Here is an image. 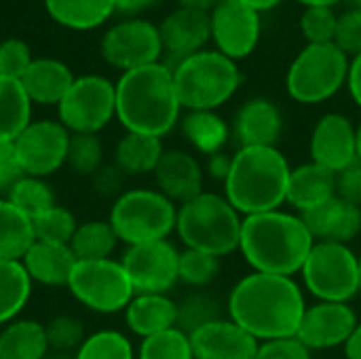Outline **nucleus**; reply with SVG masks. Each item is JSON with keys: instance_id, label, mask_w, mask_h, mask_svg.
<instances>
[{"instance_id": "nucleus-44", "label": "nucleus", "mask_w": 361, "mask_h": 359, "mask_svg": "<svg viewBox=\"0 0 361 359\" xmlns=\"http://www.w3.org/2000/svg\"><path fill=\"white\" fill-rule=\"evenodd\" d=\"M34 61L32 51L21 38H4L0 42V76L21 78Z\"/></svg>"}, {"instance_id": "nucleus-55", "label": "nucleus", "mask_w": 361, "mask_h": 359, "mask_svg": "<svg viewBox=\"0 0 361 359\" xmlns=\"http://www.w3.org/2000/svg\"><path fill=\"white\" fill-rule=\"evenodd\" d=\"M239 2H243V4H247V6H252L254 11H258V13H262V11H271V8H275L281 0H239Z\"/></svg>"}, {"instance_id": "nucleus-47", "label": "nucleus", "mask_w": 361, "mask_h": 359, "mask_svg": "<svg viewBox=\"0 0 361 359\" xmlns=\"http://www.w3.org/2000/svg\"><path fill=\"white\" fill-rule=\"evenodd\" d=\"M336 197L361 207V161L357 159L349 167L336 174Z\"/></svg>"}, {"instance_id": "nucleus-5", "label": "nucleus", "mask_w": 361, "mask_h": 359, "mask_svg": "<svg viewBox=\"0 0 361 359\" xmlns=\"http://www.w3.org/2000/svg\"><path fill=\"white\" fill-rule=\"evenodd\" d=\"M241 214L218 193L203 190L195 199L178 205L176 233L188 250L226 256L239 250Z\"/></svg>"}, {"instance_id": "nucleus-16", "label": "nucleus", "mask_w": 361, "mask_h": 359, "mask_svg": "<svg viewBox=\"0 0 361 359\" xmlns=\"http://www.w3.org/2000/svg\"><path fill=\"white\" fill-rule=\"evenodd\" d=\"M360 320L349 303H315L307 307L296 339L311 351L345 347Z\"/></svg>"}, {"instance_id": "nucleus-9", "label": "nucleus", "mask_w": 361, "mask_h": 359, "mask_svg": "<svg viewBox=\"0 0 361 359\" xmlns=\"http://www.w3.org/2000/svg\"><path fill=\"white\" fill-rule=\"evenodd\" d=\"M300 275L319 303H349L360 294L357 254L343 243L315 241Z\"/></svg>"}, {"instance_id": "nucleus-42", "label": "nucleus", "mask_w": 361, "mask_h": 359, "mask_svg": "<svg viewBox=\"0 0 361 359\" xmlns=\"http://www.w3.org/2000/svg\"><path fill=\"white\" fill-rule=\"evenodd\" d=\"M338 15L332 6H307L300 17V32L309 44H326L336 40Z\"/></svg>"}, {"instance_id": "nucleus-38", "label": "nucleus", "mask_w": 361, "mask_h": 359, "mask_svg": "<svg viewBox=\"0 0 361 359\" xmlns=\"http://www.w3.org/2000/svg\"><path fill=\"white\" fill-rule=\"evenodd\" d=\"M104 146L97 133H72L66 165L76 176H95L102 169Z\"/></svg>"}, {"instance_id": "nucleus-19", "label": "nucleus", "mask_w": 361, "mask_h": 359, "mask_svg": "<svg viewBox=\"0 0 361 359\" xmlns=\"http://www.w3.org/2000/svg\"><path fill=\"white\" fill-rule=\"evenodd\" d=\"M159 34H161L163 51H167L169 61L176 63V61L205 49V44L212 38L209 15L178 6L161 21ZM171 63H167V66H171Z\"/></svg>"}, {"instance_id": "nucleus-51", "label": "nucleus", "mask_w": 361, "mask_h": 359, "mask_svg": "<svg viewBox=\"0 0 361 359\" xmlns=\"http://www.w3.org/2000/svg\"><path fill=\"white\" fill-rule=\"evenodd\" d=\"M347 87L353 97V102L361 108V53L355 55L349 61V76H347Z\"/></svg>"}, {"instance_id": "nucleus-32", "label": "nucleus", "mask_w": 361, "mask_h": 359, "mask_svg": "<svg viewBox=\"0 0 361 359\" xmlns=\"http://www.w3.org/2000/svg\"><path fill=\"white\" fill-rule=\"evenodd\" d=\"M32 121V102L17 78L0 76V142L15 138Z\"/></svg>"}, {"instance_id": "nucleus-21", "label": "nucleus", "mask_w": 361, "mask_h": 359, "mask_svg": "<svg viewBox=\"0 0 361 359\" xmlns=\"http://www.w3.org/2000/svg\"><path fill=\"white\" fill-rule=\"evenodd\" d=\"M231 131L241 146H277L283 131L281 110L267 97L247 99L237 110Z\"/></svg>"}, {"instance_id": "nucleus-23", "label": "nucleus", "mask_w": 361, "mask_h": 359, "mask_svg": "<svg viewBox=\"0 0 361 359\" xmlns=\"http://www.w3.org/2000/svg\"><path fill=\"white\" fill-rule=\"evenodd\" d=\"M74 78L76 76L63 61L53 57H34L19 83L32 104L57 106L72 87Z\"/></svg>"}, {"instance_id": "nucleus-15", "label": "nucleus", "mask_w": 361, "mask_h": 359, "mask_svg": "<svg viewBox=\"0 0 361 359\" xmlns=\"http://www.w3.org/2000/svg\"><path fill=\"white\" fill-rule=\"evenodd\" d=\"M209 25L216 51L235 61L252 55L258 47L260 13L239 0H220L209 13Z\"/></svg>"}, {"instance_id": "nucleus-7", "label": "nucleus", "mask_w": 361, "mask_h": 359, "mask_svg": "<svg viewBox=\"0 0 361 359\" xmlns=\"http://www.w3.org/2000/svg\"><path fill=\"white\" fill-rule=\"evenodd\" d=\"M178 205L157 188L123 190L110 209L108 222L118 241L131 245L167 239L176 231Z\"/></svg>"}, {"instance_id": "nucleus-56", "label": "nucleus", "mask_w": 361, "mask_h": 359, "mask_svg": "<svg viewBox=\"0 0 361 359\" xmlns=\"http://www.w3.org/2000/svg\"><path fill=\"white\" fill-rule=\"evenodd\" d=\"M298 2L305 4V6H334L341 0H298Z\"/></svg>"}, {"instance_id": "nucleus-14", "label": "nucleus", "mask_w": 361, "mask_h": 359, "mask_svg": "<svg viewBox=\"0 0 361 359\" xmlns=\"http://www.w3.org/2000/svg\"><path fill=\"white\" fill-rule=\"evenodd\" d=\"M121 262L135 294H167L180 281V252L167 239L131 245Z\"/></svg>"}, {"instance_id": "nucleus-17", "label": "nucleus", "mask_w": 361, "mask_h": 359, "mask_svg": "<svg viewBox=\"0 0 361 359\" xmlns=\"http://www.w3.org/2000/svg\"><path fill=\"white\" fill-rule=\"evenodd\" d=\"M309 150L313 163L338 174L357 161V127L345 114L328 112L315 123Z\"/></svg>"}, {"instance_id": "nucleus-34", "label": "nucleus", "mask_w": 361, "mask_h": 359, "mask_svg": "<svg viewBox=\"0 0 361 359\" xmlns=\"http://www.w3.org/2000/svg\"><path fill=\"white\" fill-rule=\"evenodd\" d=\"M116 243L118 237L108 220H87L78 224L70 241V250L76 260H102L112 258Z\"/></svg>"}, {"instance_id": "nucleus-25", "label": "nucleus", "mask_w": 361, "mask_h": 359, "mask_svg": "<svg viewBox=\"0 0 361 359\" xmlns=\"http://www.w3.org/2000/svg\"><path fill=\"white\" fill-rule=\"evenodd\" d=\"M336 197V174L309 161L292 169L286 201L300 214L311 212Z\"/></svg>"}, {"instance_id": "nucleus-36", "label": "nucleus", "mask_w": 361, "mask_h": 359, "mask_svg": "<svg viewBox=\"0 0 361 359\" xmlns=\"http://www.w3.org/2000/svg\"><path fill=\"white\" fill-rule=\"evenodd\" d=\"M131 341L118 330H97L76 349L74 359H133Z\"/></svg>"}, {"instance_id": "nucleus-58", "label": "nucleus", "mask_w": 361, "mask_h": 359, "mask_svg": "<svg viewBox=\"0 0 361 359\" xmlns=\"http://www.w3.org/2000/svg\"><path fill=\"white\" fill-rule=\"evenodd\" d=\"M357 273H360V294H361V254L357 256Z\"/></svg>"}, {"instance_id": "nucleus-40", "label": "nucleus", "mask_w": 361, "mask_h": 359, "mask_svg": "<svg viewBox=\"0 0 361 359\" xmlns=\"http://www.w3.org/2000/svg\"><path fill=\"white\" fill-rule=\"evenodd\" d=\"M216 320H222L220 303L209 294H192L182 305H178V326L176 328H180L186 334H192L195 330H199L205 324H212Z\"/></svg>"}, {"instance_id": "nucleus-10", "label": "nucleus", "mask_w": 361, "mask_h": 359, "mask_svg": "<svg viewBox=\"0 0 361 359\" xmlns=\"http://www.w3.org/2000/svg\"><path fill=\"white\" fill-rule=\"evenodd\" d=\"M70 294L89 311L112 315L125 311L135 290L121 260H76L68 279Z\"/></svg>"}, {"instance_id": "nucleus-2", "label": "nucleus", "mask_w": 361, "mask_h": 359, "mask_svg": "<svg viewBox=\"0 0 361 359\" xmlns=\"http://www.w3.org/2000/svg\"><path fill=\"white\" fill-rule=\"evenodd\" d=\"M114 85L116 118L129 133L163 138L180 123L182 106L167 63L157 61L123 72Z\"/></svg>"}, {"instance_id": "nucleus-39", "label": "nucleus", "mask_w": 361, "mask_h": 359, "mask_svg": "<svg viewBox=\"0 0 361 359\" xmlns=\"http://www.w3.org/2000/svg\"><path fill=\"white\" fill-rule=\"evenodd\" d=\"M137 359H195L190 339L180 328H169L142 341Z\"/></svg>"}, {"instance_id": "nucleus-33", "label": "nucleus", "mask_w": 361, "mask_h": 359, "mask_svg": "<svg viewBox=\"0 0 361 359\" xmlns=\"http://www.w3.org/2000/svg\"><path fill=\"white\" fill-rule=\"evenodd\" d=\"M32 296V279L17 260H0V328L15 322Z\"/></svg>"}, {"instance_id": "nucleus-45", "label": "nucleus", "mask_w": 361, "mask_h": 359, "mask_svg": "<svg viewBox=\"0 0 361 359\" xmlns=\"http://www.w3.org/2000/svg\"><path fill=\"white\" fill-rule=\"evenodd\" d=\"M347 55L361 53V6H351L338 17V30L334 40Z\"/></svg>"}, {"instance_id": "nucleus-18", "label": "nucleus", "mask_w": 361, "mask_h": 359, "mask_svg": "<svg viewBox=\"0 0 361 359\" xmlns=\"http://www.w3.org/2000/svg\"><path fill=\"white\" fill-rule=\"evenodd\" d=\"M195 359H254L260 341L233 320H216L188 334Z\"/></svg>"}, {"instance_id": "nucleus-27", "label": "nucleus", "mask_w": 361, "mask_h": 359, "mask_svg": "<svg viewBox=\"0 0 361 359\" xmlns=\"http://www.w3.org/2000/svg\"><path fill=\"white\" fill-rule=\"evenodd\" d=\"M186 142L205 157L222 152L231 138V125L216 110H188L180 118Z\"/></svg>"}, {"instance_id": "nucleus-11", "label": "nucleus", "mask_w": 361, "mask_h": 359, "mask_svg": "<svg viewBox=\"0 0 361 359\" xmlns=\"http://www.w3.org/2000/svg\"><path fill=\"white\" fill-rule=\"evenodd\" d=\"M116 116V85L102 74L76 76L57 104V121L70 133H99Z\"/></svg>"}, {"instance_id": "nucleus-6", "label": "nucleus", "mask_w": 361, "mask_h": 359, "mask_svg": "<svg viewBox=\"0 0 361 359\" xmlns=\"http://www.w3.org/2000/svg\"><path fill=\"white\" fill-rule=\"evenodd\" d=\"M184 110H216L239 89L243 76L235 59L203 49L169 66Z\"/></svg>"}, {"instance_id": "nucleus-50", "label": "nucleus", "mask_w": 361, "mask_h": 359, "mask_svg": "<svg viewBox=\"0 0 361 359\" xmlns=\"http://www.w3.org/2000/svg\"><path fill=\"white\" fill-rule=\"evenodd\" d=\"M231 165H233V154H226V152L222 150V152H216V154L207 157L205 171H207L209 178L224 182V180L228 178V174H231Z\"/></svg>"}, {"instance_id": "nucleus-3", "label": "nucleus", "mask_w": 361, "mask_h": 359, "mask_svg": "<svg viewBox=\"0 0 361 359\" xmlns=\"http://www.w3.org/2000/svg\"><path fill=\"white\" fill-rule=\"evenodd\" d=\"M315 245L300 216L281 209L243 216L239 252L256 273L294 277Z\"/></svg>"}, {"instance_id": "nucleus-8", "label": "nucleus", "mask_w": 361, "mask_h": 359, "mask_svg": "<svg viewBox=\"0 0 361 359\" xmlns=\"http://www.w3.org/2000/svg\"><path fill=\"white\" fill-rule=\"evenodd\" d=\"M349 61L336 42L307 44L288 68V95L298 104H322L334 97L347 83Z\"/></svg>"}, {"instance_id": "nucleus-20", "label": "nucleus", "mask_w": 361, "mask_h": 359, "mask_svg": "<svg viewBox=\"0 0 361 359\" xmlns=\"http://www.w3.org/2000/svg\"><path fill=\"white\" fill-rule=\"evenodd\" d=\"M157 190L176 205L203 193V167L186 150H165L154 169Z\"/></svg>"}, {"instance_id": "nucleus-46", "label": "nucleus", "mask_w": 361, "mask_h": 359, "mask_svg": "<svg viewBox=\"0 0 361 359\" xmlns=\"http://www.w3.org/2000/svg\"><path fill=\"white\" fill-rule=\"evenodd\" d=\"M254 359H313V351L305 347L296 336H292V339L262 341L258 345Z\"/></svg>"}, {"instance_id": "nucleus-22", "label": "nucleus", "mask_w": 361, "mask_h": 359, "mask_svg": "<svg viewBox=\"0 0 361 359\" xmlns=\"http://www.w3.org/2000/svg\"><path fill=\"white\" fill-rule=\"evenodd\" d=\"M300 218L315 241L349 245L361 233V207H355L338 197L300 214Z\"/></svg>"}, {"instance_id": "nucleus-54", "label": "nucleus", "mask_w": 361, "mask_h": 359, "mask_svg": "<svg viewBox=\"0 0 361 359\" xmlns=\"http://www.w3.org/2000/svg\"><path fill=\"white\" fill-rule=\"evenodd\" d=\"M345 355H347V359H361V322L345 345Z\"/></svg>"}, {"instance_id": "nucleus-48", "label": "nucleus", "mask_w": 361, "mask_h": 359, "mask_svg": "<svg viewBox=\"0 0 361 359\" xmlns=\"http://www.w3.org/2000/svg\"><path fill=\"white\" fill-rule=\"evenodd\" d=\"M21 169L15 157L13 142H0V197L8 193L17 178H21Z\"/></svg>"}, {"instance_id": "nucleus-41", "label": "nucleus", "mask_w": 361, "mask_h": 359, "mask_svg": "<svg viewBox=\"0 0 361 359\" xmlns=\"http://www.w3.org/2000/svg\"><path fill=\"white\" fill-rule=\"evenodd\" d=\"M220 273V258L199 250L180 252V281L190 288L209 286Z\"/></svg>"}, {"instance_id": "nucleus-29", "label": "nucleus", "mask_w": 361, "mask_h": 359, "mask_svg": "<svg viewBox=\"0 0 361 359\" xmlns=\"http://www.w3.org/2000/svg\"><path fill=\"white\" fill-rule=\"evenodd\" d=\"M163 152L165 148H163L161 138L127 131L114 148V165L125 176L154 174Z\"/></svg>"}, {"instance_id": "nucleus-35", "label": "nucleus", "mask_w": 361, "mask_h": 359, "mask_svg": "<svg viewBox=\"0 0 361 359\" xmlns=\"http://www.w3.org/2000/svg\"><path fill=\"white\" fill-rule=\"evenodd\" d=\"M4 197L32 220L55 205V193L47 178L21 176L15 180V184L8 188Z\"/></svg>"}, {"instance_id": "nucleus-26", "label": "nucleus", "mask_w": 361, "mask_h": 359, "mask_svg": "<svg viewBox=\"0 0 361 359\" xmlns=\"http://www.w3.org/2000/svg\"><path fill=\"white\" fill-rule=\"evenodd\" d=\"M125 324L144 341L178 326V305L167 294H135L125 309Z\"/></svg>"}, {"instance_id": "nucleus-24", "label": "nucleus", "mask_w": 361, "mask_h": 359, "mask_svg": "<svg viewBox=\"0 0 361 359\" xmlns=\"http://www.w3.org/2000/svg\"><path fill=\"white\" fill-rule=\"evenodd\" d=\"M19 262L25 269L32 284L61 288L68 286V279L76 264V256L72 254L70 245L34 241Z\"/></svg>"}, {"instance_id": "nucleus-49", "label": "nucleus", "mask_w": 361, "mask_h": 359, "mask_svg": "<svg viewBox=\"0 0 361 359\" xmlns=\"http://www.w3.org/2000/svg\"><path fill=\"white\" fill-rule=\"evenodd\" d=\"M125 178H127V176H125L116 165H112V167H102V169L93 176L95 188L102 190V193H116V190L123 186V180H125Z\"/></svg>"}, {"instance_id": "nucleus-37", "label": "nucleus", "mask_w": 361, "mask_h": 359, "mask_svg": "<svg viewBox=\"0 0 361 359\" xmlns=\"http://www.w3.org/2000/svg\"><path fill=\"white\" fill-rule=\"evenodd\" d=\"M34 224V235L36 241H49V243H61V245H70L76 229H78V220L76 216L63 207V205H53L47 212H42L40 216H36L32 220Z\"/></svg>"}, {"instance_id": "nucleus-43", "label": "nucleus", "mask_w": 361, "mask_h": 359, "mask_svg": "<svg viewBox=\"0 0 361 359\" xmlns=\"http://www.w3.org/2000/svg\"><path fill=\"white\" fill-rule=\"evenodd\" d=\"M47 339L53 349H78L85 336V326L74 315H57L44 324Z\"/></svg>"}, {"instance_id": "nucleus-1", "label": "nucleus", "mask_w": 361, "mask_h": 359, "mask_svg": "<svg viewBox=\"0 0 361 359\" xmlns=\"http://www.w3.org/2000/svg\"><path fill=\"white\" fill-rule=\"evenodd\" d=\"M226 311L228 320L262 343L296 336L307 303L294 277L254 271L233 286Z\"/></svg>"}, {"instance_id": "nucleus-31", "label": "nucleus", "mask_w": 361, "mask_h": 359, "mask_svg": "<svg viewBox=\"0 0 361 359\" xmlns=\"http://www.w3.org/2000/svg\"><path fill=\"white\" fill-rule=\"evenodd\" d=\"M36 241L32 218L0 197V260H21Z\"/></svg>"}, {"instance_id": "nucleus-13", "label": "nucleus", "mask_w": 361, "mask_h": 359, "mask_svg": "<svg viewBox=\"0 0 361 359\" xmlns=\"http://www.w3.org/2000/svg\"><path fill=\"white\" fill-rule=\"evenodd\" d=\"M70 131L53 118L30 121L15 138L13 148L23 176L49 178L66 165Z\"/></svg>"}, {"instance_id": "nucleus-28", "label": "nucleus", "mask_w": 361, "mask_h": 359, "mask_svg": "<svg viewBox=\"0 0 361 359\" xmlns=\"http://www.w3.org/2000/svg\"><path fill=\"white\" fill-rule=\"evenodd\" d=\"M51 345L44 324L15 320L0 328V359H44Z\"/></svg>"}, {"instance_id": "nucleus-57", "label": "nucleus", "mask_w": 361, "mask_h": 359, "mask_svg": "<svg viewBox=\"0 0 361 359\" xmlns=\"http://www.w3.org/2000/svg\"><path fill=\"white\" fill-rule=\"evenodd\" d=\"M357 159L361 161V123L360 127H357Z\"/></svg>"}, {"instance_id": "nucleus-52", "label": "nucleus", "mask_w": 361, "mask_h": 359, "mask_svg": "<svg viewBox=\"0 0 361 359\" xmlns=\"http://www.w3.org/2000/svg\"><path fill=\"white\" fill-rule=\"evenodd\" d=\"M159 0H114V8L121 13V15H127V17H135L137 13L154 6Z\"/></svg>"}, {"instance_id": "nucleus-53", "label": "nucleus", "mask_w": 361, "mask_h": 359, "mask_svg": "<svg viewBox=\"0 0 361 359\" xmlns=\"http://www.w3.org/2000/svg\"><path fill=\"white\" fill-rule=\"evenodd\" d=\"M178 4L182 8H190V11H199V13L209 15L220 4V0H178Z\"/></svg>"}, {"instance_id": "nucleus-4", "label": "nucleus", "mask_w": 361, "mask_h": 359, "mask_svg": "<svg viewBox=\"0 0 361 359\" xmlns=\"http://www.w3.org/2000/svg\"><path fill=\"white\" fill-rule=\"evenodd\" d=\"M292 167L277 146H241L224 180V197L241 216L279 209Z\"/></svg>"}, {"instance_id": "nucleus-30", "label": "nucleus", "mask_w": 361, "mask_h": 359, "mask_svg": "<svg viewBox=\"0 0 361 359\" xmlns=\"http://www.w3.org/2000/svg\"><path fill=\"white\" fill-rule=\"evenodd\" d=\"M44 8L53 21L70 30L99 28L116 11L114 0H44Z\"/></svg>"}, {"instance_id": "nucleus-12", "label": "nucleus", "mask_w": 361, "mask_h": 359, "mask_svg": "<svg viewBox=\"0 0 361 359\" xmlns=\"http://www.w3.org/2000/svg\"><path fill=\"white\" fill-rule=\"evenodd\" d=\"M99 53L106 63L123 72L157 63L163 55L159 25L140 17L118 21L104 32Z\"/></svg>"}]
</instances>
